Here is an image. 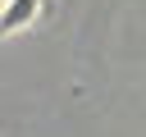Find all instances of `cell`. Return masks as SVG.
Wrapping results in <instances>:
<instances>
[{"instance_id":"cell-1","label":"cell","mask_w":146,"mask_h":137,"mask_svg":"<svg viewBox=\"0 0 146 137\" xmlns=\"http://www.w3.org/2000/svg\"><path fill=\"white\" fill-rule=\"evenodd\" d=\"M36 5H41V0H5V9H0V32L27 27V23L36 18Z\"/></svg>"},{"instance_id":"cell-2","label":"cell","mask_w":146,"mask_h":137,"mask_svg":"<svg viewBox=\"0 0 146 137\" xmlns=\"http://www.w3.org/2000/svg\"><path fill=\"white\" fill-rule=\"evenodd\" d=\"M0 9H5V0H0Z\"/></svg>"}]
</instances>
